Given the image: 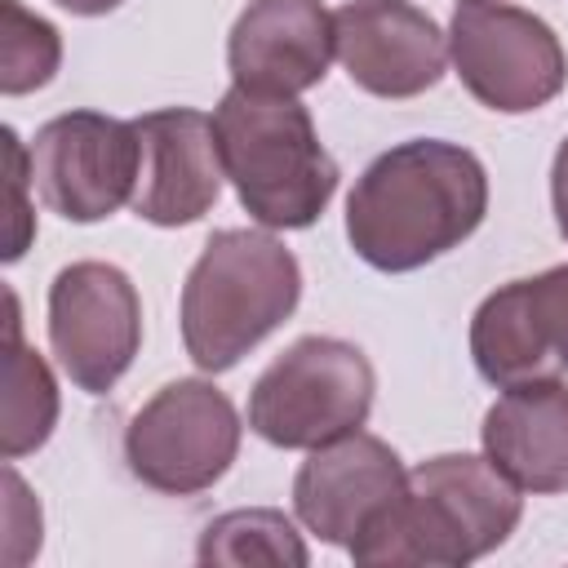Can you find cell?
Instances as JSON below:
<instances>
[{"label":"cell","mask_w":568,"mask_h":568,"mask_svg":"<svg viewBox=\"0 0 568 568\" xmlns=\"http://www.w3.org/2000/svg\"><path fill=\"white\" fill-rule=\"evenodd\" d=\"M488 213V173L475 151L408 138L382 151L346 195V240L373 271H417L457 248Z\"/></svg>","instance_id":"6da1fadb"},{"label":"cell","mask_w":568,"mask_h":568,"mask_svg":"<svg viewBox=\"0 0 568 568\" xmlns=\"http://www.w3.org/2000/svg\"><path fill=\"white\" fill-rule=\"evenodd\" d=\"M524 515L519 488L475 453H439L346 546L359 568H462L497 550Z\"/></svg>","instance_id":"7a4b0ae2"},{"label":"cell","mask_w":568,"mask_h":568,"mask_svg":"<svg viewBox=\"0 0 568 568\" xmlns=\"http://www.w3.org/2000/svg\"><path fill=\"white\" fill-rule=\"evenodd\" d=\"M213 129L222 169L253 222L271 231L320 222L337 191V164L297 98L231 84L213 111Z\"/></svg>","instance_id":"3957f363"},{"label":"cell","mask_w":568,"mask_h":568,"mask_svg":"<svg viewBox=\"0 0 568 568\" xmlns=\"http://www.w3.org/2000/svg\"><path fill=\"white\" fill-rule=\"evenodd\" d=\"M302 297L297 257L266 231H213L182 284V346L200 373L235 368Z\"/></svg>","instance_id":"277c9868"},{"label":"cell","mask_w":568,"mask_h":568,"mask_svg":"<svg viewBox=\"0 0 568 568\" xmlns=\"http://www.w3.org/2000/svg\"><path fill=\"white\" fill-rule=\"evenodd\" d=\"M373 364L355 342L297 337L248 390V430L275 448H320L368 422Z\"/></svg>","instance_id":"5b68a950"},{"label":"cell","mask_w":568,"mask_h":568,"mask_svg":"<svg viewBox=\"0 0 568 568\" xmlns=\"http://www.w3.org/2000/svg\"><path fill=\"white\" fill-rule=\"evenodd\" d=\"M240 413L204 377L160 386L124 430V462L133 479L155 493L191 497L213 488L240 453Z\"/></svg>","instance_id":"8992f818"},{"label":"cell","mask_w":568,"mask_h":568,"mask_svg":"<svg viewBox=\"0 0 568 568\" xmlns=\"http://www.w3.org/2000/svg\"><path fill=\"white\" fill-rule=\"evenodd\" d=\"M448 53L470 98L501 115L546 106L568 80V58L550 22L515 4L462 0L448 22Z\"/></svg>","instance_id":"52a82bcc"},{"label":"cell","mask_w":568,"mask_h":568,"mask_svg":"<svg viewBox=\"0 0 568 568\" xmlns=\"http://www.w3.org/2000/svg\"><path fill=\"white\" fill-rule=\"evenodd\" d=\"M31 191L67 222H102L133 200L138 186V129L102 111H67L36 129L31 146Z\"/></svg>","instance_id":"ba28073f"},{"label":"cell","mask_w":568,"mask_h":568,"mask_svg":"<svg viewBox=\"0 0 568 568\" xmlns=\"http://www.w3.org/2000/svg\"><path fill=\"white\" fill-rule=\"evenodd\" d=\"M49 346L62 373L89 390H111L142 346V302L111 262H71L49 284Z\"/></svg>","instance_id":"9c48e42d"},{"label":"cell","mask_w":568,"mask_h":568,"mask_svg":"<svg viewBox=\"0 0 568 568\" xmlns=\"http://www.w3.org/2000/svg\"><path fill=\"white\" fill-rule=\"evenodd\" d=\"M470 355L501 390L568 373V262L493 288L470 320Z\"/></svg>","instance_id":"30bf717a"},{"label":"cell","mask_w":568,"mask_h":568,"mask_svg":"<svg viewBox=\"0 0 568 568\" xmlns=\"http://www.w3.org/2000/svg\"><path fill=\"white\" fill-rule=\"evenodd\" d=\"M138 129V186L133 213L151 226H191L222 195V151L217 129L195 106H160L133 120Z\"/></svg>","instance_id":"8fae6325"},{"label":"cell","mask_w":568,"mask_h":568,"mask_svg":"<svg viewBox=\"0 0 568 568\" xmlns=\"http://www.w3.org/2000/svg\"><path fill=\"white\" fill-rule=\"evenodd\" d=\"M333 31L342 71L373 98H417L444 75V31L408 0H346Z\"/></svg>","instance_id":"7c38bea8"},{"label":"cell","mask_w":568,"mask_h":568,"mask_svg":"<svg viewBox=\"0 0 568 568\" xmlns=\"http://www.w3.org/2000/svg\"><path fill=\"white\" fill-rule=\"evenodd\" d=\"M408 484V470L399 453L364 430L337 435L302 462L293 479V510L328 546H351L359 528L386 510Z\"/></svg>","instance_id":"4fadbf2b"},{"label":"cell","mask_w":568,"mask_h":568,"mask_svg":"<svg viewBox=\"0 0 568 568\" xmlns=\"http://www.w3.org/2000/svg\"><path fill=\"white\" fill-rule=\"evenodd\" d=\"M337 53L333 13L320 0H248L226 36V67L240 89L306 93Z\"/></svg>","instance_id":"5bb4252c"},{"label":"cell","mask_w":568,"mask_h":568,"mask_svg":"<svg viewBox=\"0 0 568 568\" xmlns=\"http://www.w3.org/2000/svg\"><path fill=\"white\" fill-rule=\"evenodd\" d=\"M479 439L519 493H568V386L559 377L506 386L484 413Z\"/></svg>","instance_id":"9a60e30c"},{"label":"cell","mask_w":568,"mask_h":568,"mask_svg":"<svg viewBox=\"0 0 568 568\" xmlns=\"http://www.w3.org/2000/svg\"><path fill=\"white\" fill-rule=\"evenodd\" d=\"M58 422V382L40 351H31L18 333V297L9 293V355H4V422L0 448L9 462L36 453Z\"/></svg>","instance_id":"2e32d148"},{"label":"cell","mask_w":568,"mask_h":568,"mask_svg":"<svg viewBox=\"0 0 568 568\" xmlns=\"http://www.w3.org/2000/svg\"><path fill=\"white\" fill-rule=\"evenodd\" d=\"M200 564H226V568H248V564H266V568H306V541L297 537V528L271 510V506H248V510H226L217 515L195 546Z\"/></svg>","instance_id":"e0dca14e"},{"label":"cell","mask_w":568,"mask_h":568,"mask_svg":"<svg viewBox=\"0 0 568 568\" xmlns=\"http://www.w3.org/2000/svg\"><path fill=\"white\" fill-rule=\"evenodd\" d=\"M62 36L18 0H0V89L9 98L44 89L58 75Z\"/></svg>","instance_id":"ac0fdd59"},{"label":"cell","mask_w":568,"mask_h":568,"mask_svg":"<svg viewBox=\"0 0 568 568\" xmlns=\"http://www.w3.org/2000/svg\"><path fill=\"white\" fill-rule=\"evenodd\" d=\"M4 186H9V235H4V262H18L36 235V217L27 204V186H31V155L18 142L13 129H4Z\"/></svg>","instance_id":"d6986e66"},{"label":"cell","mask_w":568,"mask_h":568,"mask_svg":"<svg viewBox=\"0 0 568 568\" xmlns=\"http://www.w3.org/2000/svg\"><path fill=\"white\" fill-rule=\"evenodd\" d=\"M9 484V541H4V559L18 568L40 550V506L27 493V484L18 479V470H4Z\"/></svg>","instance_id":"ffe728a7"},{"label":"cell","mask_w":568,"mask_h":568,"mask_svg":"<svg viewBox=\"0 0 568 568\" xmlns=\"http://www.w3.org/2000/svg\"><path fill=\"white\" fill-rule=\"evenodd\" d=\"M550 204H555V226L568 240V138L555 151V169H550Z\"/></svg>","instance_id":"44dd1931"},{"label":"cell","mask_w":568,"mask_h":568,"mask_svg":"<svg viewBox=\"0 0 568 568\" xmlns=\"http://www.w3.org/2000/svg\"><path fill=\"white\" fill-rule=\"evenodd\" d=\"M53 4L67 9V13H75V18H102V13L120 9L124 0H53Z\"/></svg>","instance_id":"7402d4cb"},{"label":"cell","mask_w":568,"mask_h":568,"mask_svg":"<svg viewBox=\"0 0 568 568\" xmlns=\"http://www.w3.org/2000/svg\"><path fill=\"white\" fill-rule=\"evenodd\" d=\"M479 4H488V0H479Z\"/></svg>","instance_id":"603a6c76"}]
</instances>
